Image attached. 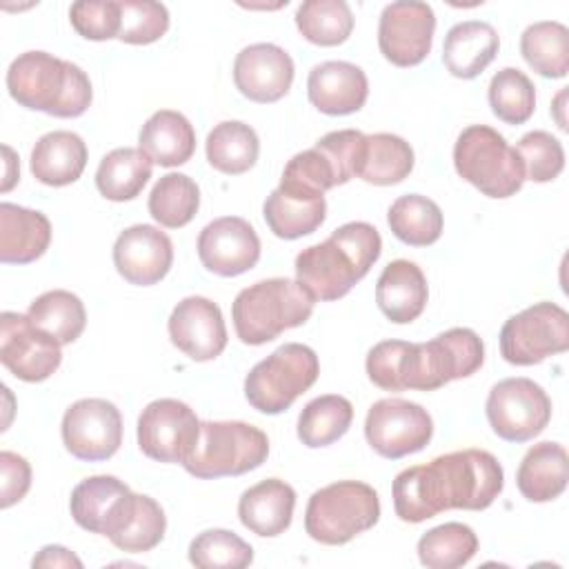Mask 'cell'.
I'll return each mask as SVG.
<instances>
[{"mask_svg":"<svg viewBox=\"0 0 569 569\" xmlns=\"http://www.w3.org/2000/svg\"><path fill=\"white\" fill-rule=\"evenodd\" d=\"M9 96L24 109L56 118L82 116L93 98L89 76L47 51H24L7 69Z\"/></svg>","mask_w":569,"mask_h":569,"instance_id":"4","label":"cell"},{"mask_svg":"<svg viewBox=\"0 0 569 569\" xmlns=\"http://www.w3.org/2000/svg\"><path fill=\"white\" fill-rule=\"evenodd\" d=\"M296 507V491L291 485L278 478H267L249 487L238 500L240 522L262 536L273 538L289 529Z\"/></svg>","mask_w":569,"mask_h":569,"instance_id":"25","label":"cell"},{"mask_svg":"<svg viewBox=\"0 0 569 569\" xmlns=\"http://www.w3.org/2000/svg\"><path fill=\"white\" fill-rule=\"evenodd\" d=\"M353 420V405L338 393L318 396L298 416V438L305 447L318 449L340 440Z\"/></svg>","mask_w":569,"mask_h":569,"instance_id":"36","label":"cell"},{"mask_svg":"<svg viewBox=\"0 0 569 569\" xmlns=\"http://www.w3.org/2000/svg\"><path fill=\"white\" fill-rule=\"evenodd\" d=\"M71 27L87 40H111L120 33V2L80 0L69 9Z\"/></svg>","mask_w":569,"mask_h":569,"instance_id":"46","label":"cell"},{"mask_svg":"<svg viewBox=\"0 0 569 569\" xmlns=\"http://www.w3.org/2000/svg\"><path fill=\"white\" fill-rule=\"evenodd\" d=\"M164 531H167V518H164L162 507L151 496L138 493L136 513H133L129 527L111 542L120 551L144 553L160 545V540L164 538Z\"/></svg>","mask_w":569,"mask_h":569,"instance_id":"45","label":"cell"},{"mask_svg":"<svg viewBox=\"0 0 569 569\" xmlns=\"http://www.w3.org/2000/svg\"><path fill=\"white\" fill-rule=\"evenodd\" d=\"M516 151L525 169V180L551 182L565 169V149L549 131L536 129L525 133L518 140Z\"/></svg>","mask_w":569,"mask_h":569,"instance_id":"43","label":"cell"},{"mask_svg":"<svg viewBox=\"0 0 569 569\" xmlns=\"http://www.w3.org/2000/svg\"><path fill=\"white\" fill-rule=\"evenodd\" d=\"M262 216L273 236L296 240L313 233L327 216V200L322 193H305L278 184L262 204Z\"/></svg>","mask_w":569,"mask_h":569,"instance_id":"27","label":"cell"},{"mask_svg":"<svg viewBox=\"0 0 569 569\" xmlns=\"http://www.w3.org/2000/svg\"><path fill=\"white\" fill-rule=\"evenodd\" d=\"M169 338L189 360L207 362L227 347V327L220 307L204 296L182 298L167 322Z\"/></svg>","mask_w":569,"mask_h":569,"instance_id":"19","label":"cell"},{"mask_svg":"<svg viewBox=\"0 0 569 569\" xmlns=\"http://www.w3.org/2000/svg\"><path fill=\"white\" fill-rule=\"evenodd\" d=\"M198 258L207 271L233 278L256 267L260 260V238L244 218L222 216L200 231Z\"/></svg>","mask_w":569,"mask_h":569,"instance_id":"18","label":"cell"},{"mask_svg":"<svg viewBox=\"0 0 569 569\" xmlns=\"http://www.w3.org/2000/svg\"><path fill=\"white\" fill-rule=\"evenodd\" d=\"M60 342L38 329L27 313L2 311L0 316V360L24 382L47 380L62 362Z\"/></svg>","mask_w":569,"mask_h":569,"instance_id":"16","label":"cell"},{"mask_svg":"<svg viewBox=\"0 0 569 569\" xmlns=\"http://www.w3.org/2000/svg\"><path fill=\"white\" fill-rule=\"evenodd\" d=\"M433 31L436 16L427 2H391L378 22L380 53L396 67H416L429 56Z\"/></svg>","mask_w":569,"mask_h":569,"instance_id":"17","label":"cell"},{"mask_svg":"<svg viewBox=\"0 0 569 569\" xmlns=\"http://www.w3.org/2000/svg\"><path fill=\"white\" fill-rule=\"evenodd\" d=\"M505 487L498 458L485 449H462L400 471L391 485L396 516L422 522L449 509L482 511Z\"/></svg>","mask_w":569,"mask_h":569,"instance_id":"1","label":"cell"},{"mask_svg":"<svg viewBox=\"0 0 569 569\" xmlns=\"http://www.w3.org/2000/svg\"><path fill=\"white\" fill-rule=\"evenodd\" d=\"M0 471H2V509H9L11 505L20 502L29 487H31V467L29 462L13 453V451H0Z\"/></svg>","mask_w":569,"mask_h":569,"instance_id":"47","label":"cell"},{"mask_svg":"<svg viewBox=\"0 0 569 569\" xmlns=\"http://www.w3.org/2000/svg\"><path fill=\"white\" fill-rule=\"evenodd\" d=\"M138 144L151 162L160 167H178L191 160L196 151V131L180 111L160 109L142 124Z\"/></svg>","mask_w":569,"mask_h":569,"instance_id":"30","label":"cell"},{"mask_svg":"<svg viewBox=\"0 0 569 569\" xmlns=\"http://www.w3.org/2000/svg\"><path fill=\"white\" fill-rule=\"evenodd\" d=\"M87 144L73 131H49L31 149V173L47 187L76 182L87 167Z\"/></svg>","mask_w":569,"mask_h":569,"instance_id":"28","label":"cell"},{"mask_svg":"<svg viewBox=\"0 0 569 569\" xmlns=\"http://www.w3.org/2000/svg\"><path fill=\"white\" fill-rule=\"evenodd\" d=\"M307 96L309 102L327 116H349L365 107L369 82L358 64L327 60L309 71Z\"/></svg>","mask_w":569,"mask_h":569,"instance_id":"22","label":"cell"},{"mask_svg":"<svg viewBox=\"0 0 569 569\" xmlns=\"http://www.w3.org/2000/svg\"><path fill=\"white\" fill-rule=\"evenodd\" d=\"M380 518L376 489L358 480H338L311 493L305 531L320 545H345L369 531Z\"/></svg>","mask_w":569,"mask_h":569,"instance_id":"6","label":"cell"},{"mask_svg":"<svg viewBox=\"0 0 569 569\" xmlns=\"http://www.w3.org/2000/svg\"><path fill=\"white\" fill-rule=\"evenodd\" d=\"M569 480V456L562 445L545 440L533 445L516 473V485L529 502L556 500Z\"/></svg>","mask_w":569,"mask_h":569,"instance_id":"29","label":"cell"},{"mask_svg":"<svg viewBox=\"0 0 569 569\" xmlns=\"http://www.w3.org/2000/svg\"><path fill=\"white\" fill-rule=\"evenodd\" d=\"M31 565L33 567H76V569H80L82 560L76 553H71L67 547L47 545L38 551V556H33Z\"/></svg>","mask_w":569,"mask_h":569,"instance_id":"48","label":"cell"},{"mask_svg":"<svg viewBox=\"0 0 569 569\" xmlns=\"http://www.w3.org/2000/svg\"><path fill=\"white\" fill-rule=\"evenodd\" d=\"M291 56L271 42L244 47L233 60L236 89L253 102H276L287 96L293 82Z\"/></svg>","mask_w":569,"mask_h":569,"instance_id":"20","label":"cell"},{"mask_svg":"<svg viewBox=\"0 0 569 569\" xmlns=\"http://www.w3.org/2000/svg\"><path fill=\"white\" fill-rule=\"evenodd\" d=\"M200 420L196 411L176 398L149 402L138 418V447L158 462H184L198 442Z\"/></svg>","mask_w":569,"mask_h":569,"instance_id":"13","label":"cell"},{"mask_svg":"<svg viewBox=\"0 0 569 569\" xmlns=\"http://www.w3.org/2000/svg\"><path fill=\"white\" fill-rule=\"evenodd\" d=\"M478 551V536L469 525L445 522L418 540V558L429 569H458Z\"/></svg>","mask_w":569,"mask_h":569,"instance_id":"38","label":"cell"},{"mask_svg":"<svg viewBox=\"0 0 569 569\" xmlns=\"http://www.w3.org/2000/svg\"><path fill=\"white\" fill-rule=\"evenodd\" d=\"M433 420L425 407L402 398L373 402L365 418V438L371 449L389 460L405 458L429 445Z\"/></svg>","mask_w":569,"mask_h":569,"instance_id":"12","label":"cell"},{"mask_svg":"<svg viewBox=\"0 0 569 569\" xmlns=\"http://www.w3.org/2000/svg\"><path fill=\"white\" fill-rule=\"evenodd\" d=\"M269 456V438L262 429L240 420L200 422L193 453L182 467L202 480L242 476L258 469Z\"/></svg>","mask_w":569,"mask_h":569,"instance_id":"8","label":"cell"},{"mask_svg":"<svg viewBox=\"0 0 569 569\" xmlns=\"http://www.w3.org/2000/svg\"><path fill=\"white\" fill-rule=\"evenodd\" d=\"M487 420L496 436L507 442L536 438L551 420L547 391L529 378H505L487 396Z\"/></svg>","mask_w":569,"mask_h":569,"instance_id":"11","label":"cell"},{"mask_svg":"<svg viewBox=\"0 0 569 569\" xmlns=\"http://www.w3.org/2000/svg\"><path fill=\"white\" fill-rule=\"evenodd\" d=\"M569 349V313L556 302H536L500 329V353L509 365L531 367Z\"/></svg>","mask_w":569,"mask_h":569,"instance_id":"10","label":"cell"},{"mask_svg":"<svg viewBox=\"0 0 569 569\" xmlns=\"http://www.w3.org/2000/svg\"><path fill=\"white\" fill-rule=\"evenodd\" d=\"M189 562L200 569H242L253 562V549L227 529H207L189 545Z\"/></svg>","mask_w":569,"mask_h":569,"instance_id":"42","label":"cell"},{"mask_svg":"<svg viewBox=\"0 0 569 569\" xmlns=\"http://www.w3.org/2000/svg\"><path fill=\"white\" fill-rule=\"evenodd\" d=\"M489 104L498 120L522 124L533 116L536 87L520 69L505 67L489 82Z\"/></svg>","mask_w":569,"mask_h":569,"instance_id":"41","label":"cell"},{"mask_svg":"<svg viewBox=\"0 0 569 569\" xmlns=\"http://www.w3.org/2000/svg\"><path fill=\"white\" fill-rule=\"evenodd\" d=\"M209 164L227 176H238L249 171L260 153L258 133L240 122V120H224L216 124L204 142Z\"/></svg>","mask_w":569,"mask_h":569,"instance_id":"33","label":"cell"},{"mask_svg":"<svg viewBox=\"0 0 569 569\" xmlns=\"http://www.w3.org/2000/svg\"><path fill=\"white\" fill-rule=\"evenodd\" d=\"M173 262V244L164 231L151 224L127 227L113 244V264L118 273L138 287L160 282Z\"/></svg>","mask_w":569,"mask_h":569,"instance_id":"21","label":"cell"},{"mask_svg":"<svg viewBox=\"0 0 569 569\" xmlns=\"http://www.w3.org/2000/svg\"><path fill=\"white\" fill-rule=\"evenodd\" d=\"M151 169L153 162L142 149L120 147L100 160L96 171V187L107 200H133L149 182Z\"/></svg>","mask_w":569,"mask_h":569,"instance_id":"32","label":"cell"},{"mask_svg":"<svg viewBox=\"0 0 569 569\" xmlns=\"http://www.w3.org/2000/svg\"><path fill=\"white\" fill-rule=\"evenodd\" d=\"M485 345L473 329L453 327L429 342L382 340L367 353V376L385 391H433L476 373Z\"/></svg>","mask_w":569,"mask_h":569,"instance_id":"2","label":"cell"},{"mask_svg":"<svg viewBox=\"0 0 569 569\" xmlns=\"http://www.w3.org/2000/svg\"><path fill=\"white\" fill-rule=\"evenodd\" d=\"M318 373L320 362L316 351L300 342H287L247 373L244 398L260 413L276 416L311 389Z\"/></svg>","mask_w":569,"mask_h":569,"instance_id":"9","label":"cell"},{"mask_svg":"<svg viewBox=\"0 0 569 569\" xmlns=\"http://www.w3.org/2000/svg\"><path fill=\"white\" fill-rule=\"evenodd\" d=\"M498 47L500 38L489 22L465 20L447 31L442 44V62L451 76L471 80L491 64Z\"/></svg>","mask_w":569,"mask_h":569,"instance_id":"26","label":"cell"},{"mask_svg":"<svg viewBox=\"0 0 569 569\" xmlns=\"http://www.w3.org/2000/svg\"><path fill=\"white\" fill-rule=\"evenodd\" d=\"M27 316L31 322L56 338L60 345H71L80 338L87 325V311L82 300L64 289L44 291L31 305Z\"/></svg>","mask_w":569,"mask_h":569,"instance_id":"37","label":"cell"},{"mask_svg":"<svg viewBox=\"0 0 569 569\" xmlns=\"http://www.w3.org/2000/svg\"><path fill=\"white\" fill-rule=\"evenodd\" d=\"M147 207L158 224L180 229L193 220L200 207V189L184 173H164L153 184Z\"/></svg>","mask_w":569,"mask_h":569,"instance_id":"39","label":"cell"},{"mask_svg":"<svg viewBox=\"0 0 569 569\" xmlns=\"http://www.w3.org/2000/svg\"><path fill=\"white\" fill-rule=\"evenodd\" d=\"M316 300L291 278H267L244 287L233 305L231 320L244 345H264L282 331L300 327L313 313Z\"/></svg>","mask_w":569,"mask_h":569,"instance_id":"5","label":"cell"},{"mask_svg":"<svg viewBox=\"0 0 569 569\" xmlns=\"http://www.w3.org/2000/svg\"><path fill=\"white\" fill-rule=\"evenodd\" d=\"M169 29V11L153 0H122L120 2V33L118 40L127 44H151Z\"/></svg>","mask_w":569,"mask_h":569,"instance_id":"44","label":"cell"},{"mask_svg":"<svg viewBox=\"0 0 569 569\" xmlns=\"http://www.w3.org/2000/svg\"><path fill=\"white\" fill-rule=\"evenodd\" d=\"M427 298V278L411 260L389 262L376 282L378 309L396 325L413 322L425 311Z\"/></svg>","mask_w":569,"mask_h":569,"instance_id":"23","label":"cell"},{"mask_svg":"<svg viewBox=\"0 0 569 569\" xmlns=\"http://www.w3.org/2000/svg\"><path fill=\"white\" fill-rule=\"evenodd\" d=\"M391 233L411 247H429L442 236V211L440 207L420 193H407L391 202L387 211Z\"/></svg>","mask_w":569,"mask_h":569,"instance_id":"34","label":"cell"},{"mask_svg":"<svg viewBox=\"0 0 569 569\" xmlns=\"http://www.w3.org/2000/svg\"><path fill=\"white\" fill-rule=\"evenodd\" d=\"M453 167L462 180L489 198H509L525 184L518 151L487 124H471L460 131L453 144Z\"/></svg>","mask_w":569,"mask_h":569,"instance_id":"7","label":"cell"},{"mask_svg":"<svg viewBox=\"0 0 569 569\" xmlns=\"http://www.w3.org/2000/svg\"><path fill=\"white\" fill-rule=\"evenodd\" d=\"M380 251L382 238L373 224L347 222L296 256V280L313 300H338L369 273Z\"/></svg>","mask_w":569,"mask_h":569,"instance_id":"3","label":"cell"},{"mask_svg":"<svg viewBox=\"0 0 569 569\" xmlns=\"http://www.w3.org/2000/svg\"><path fill=\"white\" fill-rule=\"evenodd\" d=\"M4 151V158H7V171H4V182H2V191H9L13 187V182L20 178V171H13L16 167V158H13V151L9 147H2Z\"/></svg>","mask_w":569,"mask_h":569,"instance_id":"49","label":"cell"},{"mask_svg":"<svg viewBox=\"0 0 569 569\" xmlns=\"http://www.w3.org/2000/svg\"><path fill=\"white\" fill-rule=\"evenodd\" d=\"M413 169V149L411 144L393 133H371L365 136L360 162L356 169V178L389 187L402 182Z\"/></svg>","mask_w":569,"mask_h":569,"instance_id":"31","label":"cell"},{"mask_svg":"<svg viewBox=\"0 0 569 569\" xmlns=\"http://www.w3.org/2000/svg\"><path fill=\"white\" fill-rule=\"evenodd\" d=\"M62 442L67 451L84 462L109 460L122 442V416L104 398H82L62 416Z\"/></svg>","mask_w":569,"mask_h":569,"instance_id":"15","label":"cell"},{"mask_svg":"<svg viewBox=\"0 0 569 569\" xmlns=\"http://www.w3.org/2000/svg\"><path fill=\"white\" fill-rule=\"evenodd\" d=\"M305 40L320 47L342 44L353 31V13L345 0H305L296 11Z\"/></svg>","mask_w":569,"mask_h":569,"instance_id":"40","label":"cell"},{"mask_svg":"<svg viewBox=\"0 0 569 569\" xmlns=\"http://www.w3.org/2000/svg\"><path fill=\"white\" fill-rule=\"evenodd\" d=\"M138 505V493H133L116 476H91L78 482L71 491L69 509L78 527L118 538L131 522Z\"/></svg>","mask_w":569,"mask_h":569,"instance_id":"14","label":"cell"},{"mask_svg":"<svg viewBox=\"0 0 569 569\" xmlns=\"http://www.w3.org/2000/svg\"><path fill=\"white\" fill-rule=\"evenodd\" d=\"M51 242V222L42 211L20 204H0V260L4 264H29Z\"/></svg>","mask_w":569,"mask_h":569,"instance_id":"24","label":"cell"},{"mask_svg":"<svg viewBox=\"0 0 569 569\" xmlns=\"http://www.w3.org/2000/svg\"><path fill=\"white\" fill-rule=\"evenodd\" d=\"M520 53L542 78H565L569 71V29L556 20L533 22L520 36Z\"/></svg>","mask_w":569,"mask_h":569,"instance_id":"35","label":"cell"}]
</instances>
